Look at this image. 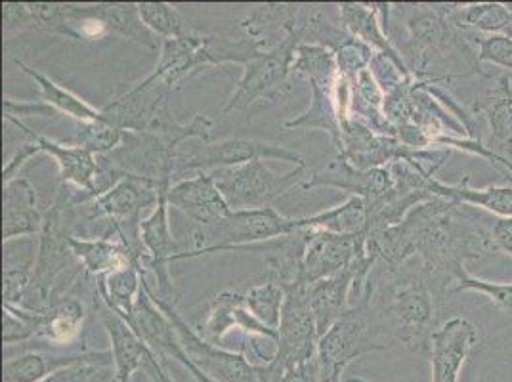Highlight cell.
<instances>
[{
  "instance_id": "1",
  "label": "cell",
  "mask_w": 512,
  "mask_h": 382,
  "mask_svg": "<svg viewBox=\"0 0 512 382\" xmlns=\"http://www.w3.org/2000/svg\"><path fill=\"white\" fill-rule=\"evenodd\" d=\"M490 224L469 205L434 197L386 230L365 234V249L386 268L417 260L440 297L457 289L467 262L495 255Z\"/></svg>"
},
{
  "instance_id": "2",
  "label": "cell",
  "mask_w": 512,
  "mask_h": 382,
  "mask_svg": "<svg viewBox=\"0 0 512 382\" xmlns=\"http://www.w3.org/2000/svg\"><path fill=\"white\" fill-rule=\"evenodd\" d=\"M407 262L400 268L377 264L360 300L367 304L369 316L384 348H404L428 356L430 339L440 327L438 316L444 298L436 293L421 266Z\"/></svg>"
},
{
  "instance_id": "3",
  "label": "cell",
  "mask_w": 512,
  "mask_h": 382,
  "mask_svg": "<svg viewBox=\"0 0 512 382\" xmlns=\"http://www.w3.org/2000/svg\"><path fill=\"white\" fill-rule=\"evenodd\" d=\"M451 4H402L400 14L406 22L409 43L417 54L421 79H434L448 85L453 77L480 75L490 77L478 62L476 46L469 31L455 27L449 20Z\"/></svg>"
},
{
  "instance_id": "4",
  "label": "cell",
  "mask_w": 512,
  "mask_h": 382,
  "mask_svg": "<svg viewBox=\"0 0 512 382\" xmlns=\"http://www.w3.org/2000/svg\"><path fill=\"white\" fill-rule=\"evenodd\" d=\"M169 92L171 90L167 86L146 77L140 85L128 90L127 94L102 107L104 119L123 132L174 136L182 142L195 138L209 144L213 119L205 113H199L188 125L178 123L172 117Z\"/></svg>"
},
{
  "instance_id": "5",
  "label": "cell",
  "mask_w": 512,
  "mask_h": 382,
  "mask_svg": "<svg viewBox=\"0 0 512 382\" xmlns=\"http://www.w3.org/2000/svg\"><path fill=\"white\" fill-rule=\"evenodd\" d=\"M79 218L81 209L77 197L62 184L52 207L44 213L43 228L39 234V251L35 258L31 289L27 295V298L37 297L35 310H43L50 302L56 281L64 274L67 262L75 258L71 251V239L77 235L75 226Z\"/></svg>"
},
{
  "instance_id": "6",
  "label": "cell",
  "mask_w": 512,
  "mask_h": 382,
  "mask_svg": "<svg viewBox=\"0 0 512 382\" xmlns=\"http://www.w3.org/2000/svg\"><path fill=\"white\" fill-rule=\"evenodd\" d=\"M302 230L300 218H287L274 207L255 211H232L213 226H197L192 232V249L174 260L232 251L270 239H283Z\"/></svg>"
},
{
  "instance_id": "7",
  "label": "cell",
  "mask_w": 512,
  "mask_h": 382,
  "mask_svg": "<svg viewBox=\"0 0 512 382\" xmlns=\"http://www.w3.org/2000/svg\"><path fill=\"white\" fill-rule=\"evenodd\" d=\"M381 350L386 348L377 335L367 304L360 300L320 337L316 356L320 382H342V373L352 361Z\"/></svg>"
},
{
  "instance_id": "8",
  "label": "cell",
  "mask_w": 512,
  "mask_h": 382,
  "mask_svg": "<svg viewBox=\"0 0 512 382\" xmlns=\"http://www.w3.org/2000/svg\"><path fill=\"white\" fill-rule=\"evenodd\" d=\"M304 167L278 174L264 161H253L241 167L211 172L220 193L232 211H255L270 207L278 197L302 182Z\"/></svg>"
},
{
  "instance_id": "9",
  "label": "cell",
  "mask_w": 512,
  "mask_h": 382,
  "mask_svg": "<svg viewBox=\"0 0 512 382\" xmlns=\"http://www.w3.org/2000/svg\"><path fill=\"white\" fill-rule=\"evenodd\" d=\"M320 329L308 300V287L297 285L285 291L278 327V352L268 365L270 379L279 373L316 360Z\"/></svg>"
},
{
  "instance_id": "10",
  "label": "cell",
  "mask_w": 512,
  "mask_h": 382,
  "mask_svg": "<svg viewBox=\"0 0 512 382\" xmlns=\"http://www.w3.org/2000/svg\"><path fill=\"white\" fill-rule=\"evenodd\" d=\"M285 161L295 167H304V157L276 142L255 140V138H230L214 144H205L190 153H178L174 159L172 178H180L186 172H207V170L232 169L253 161Z\"/></svg>"
},
{
  "instance_id": "11",
  "label": "cell",
  "mask_w": 512,
  "mask_h": 382,
  "mask_svg": "<svg viewBox=\"0 0 512 382\" xmlns=\"http://www.w3.org/2000/svg\"><path fill=\"white\" fill-rule=\"evenodd\" d=\"M306 29L293 33L283 43L276 44L274 48L258 54L251 62L245 64L243 77L235 86L232 98L222 109V117H228L235 109H247L253 106L256 100L276 98L279 90L287 85L291 77V67L295 50L306 39Z\"/></svg>"
},
{
  "instance_id": "12",
  "label": "cell",
  "mask_w": 512,
  "mask_h": 382,
  "mask_svg": "<svg viewBox=\"0 0 512 382\" xmlns=\"http://www.w3.org/2000/svg\"><path fill=\"white\" fill-rule=\"evenodd\" d=\"M172 180H161L159 184V199L157 205L153 207V213L142 220L140 224V241L146 251V270L150 268L157 283V297L163 302H169L172 306H178L180 293L172 281L171 272H169V262L174 260L180 253V245L174 241L171 232V222H169V199L167 193L171 188Z\"/></svg>"
},
{
  "instance_id": "13",
  "label": "cell",
  "mask_w": 512,
  "mask_h": 382,
  "mask_svg": "<svg viewBox=\"0 0 512 382\" xmlns=\"http://www.w3.org/2000/svg\"><path fill=\"white\" fill-rule=\"evenodd\" d=\"M159 184L146 176L127 172L121 180L111 184L107 190L90 199L85 214L88 220L109 218L113 226L121 228H140L142 211L146 207H155L159 199Z\"/></svg>"
},
{
  "instance_id": "14",
  "label": "cell",
  "mask_w": 512,
  "mask_h": 382,
  "mask_svg": "<svg viewBox=\"0 0 512 382\" xmlns=\"http://www.w3.org/2000/svg\"><path fill=\"white\" fill-rule=\"evenodd\" d=\"M224 44L226 41H220V37L182 35L167 39L163 41L161 58L148 77L172 90L205 65L226 64L228 48Z\"/></svg>"
},
{
  "instance_id": "15",
  "label": "cell",
  "mask_w": 512,
  "mask_h": 382,
  "mask_svg": "<svg viewBox=\"0 0 512 382\" xmlns=\"http://www.w3.org/2000/svg\"><path fill=\"white\" fill-rule=\"evenodd\" d=\"M365 253V234L337 235L308 230L300 264V281L310 287L321 279L337 276Z\"/></svg>"
},
{
  "instance_id": "16",
  "label": "cell",
  "mask_w": 512,
  "mask_h": 382,
  "mask_svg": "<svg viewBox=\"0 0 512 382\" xmlns=\"http://www.w3.org/2000/svg\"><path fill=\"white\" fill-rule=\"evenodd\" d=\"M128 323L134 327V331L142 337V340L150 346L151 352L159 358V360H176L180 361L197 382H213L209 381L201 371L195 369L192 360L188 358L180 337L172 325L171 318L153 302L148 289V281L144 279L142 285V293L136 300L134 312L128 319Z\"/></svg>"
},
{
  "instance_id": "17",
  "label": "cell",
  "mask_w": 512,
  "mask_h": 382,
  "mask_svg": "<svg viewBox=\"0 0 512 382\" xmlns=\"http://www.w3.org/2000/svg\"><path fill=\"white\" fill-rule=\"evenodd\" d=\"M470 106V113L478 119L480 134L488 132V148L512 163V79L511 75H490ZM486 144V142H484Z\"/></svg>"
},
{
  "instance_id": "18",
  "label": "cell",
  "mask_w": 512,
  "mask_h": 382,
  "mask_svg": "<svg viewBox=\"0 0 512 382\" xmlns=\"http://www.w3.org/2000/svg\"><path fill=\"white\" fill-rule=\"evenodd\" d=\"M478 339V329L469 319L455 316L444 321L430 339L428 360L432 382H459L461 369Z\"/></svg>"
},
{
  "instance_id": "19",
  "label": "cell",
  "mask_w": 512,
  "mask_h": 382,
  "mask_svg": "<svg viewBox=\"0 0 512 382\" xmlns=\"http://www.w3.org/2000/svg\"><path fill=\"white\" fill-rule=\"evenodd\" d=\"M304 190L310 188H337L350 193V197H360L367 207L381 201L390 191L394 190L396 182L390 167L383 169L362 170L352 167L344 157L333 159L325 169L312 174L308 182L300 184Z\"/></svg>"
},
{
  "instance_id": "20",
  "label": "cell",
  "mask_w": 512,
  "mask_h": 382,
  "mask_svg": "<svg viewBox=\"0 0 512 382\" xmlns=\"http://www.w3.org/2000/svg\"><path fill=\"white\" fill-rule=\"evenodd\" d=\"M388 12H390V4H384V2L381 4L342 2L339 6V18L346 33L371 46L379 56H383L394 65L404 77H409L413 71L407 67L406 60L386 35Z\"/></svg>"
},
{
  "instance_id": "21",
  "label": "cell",
  "mask_w": 512,
  "mask_h": 382,
  "mask_svg": "<svg viewBox=\"0 0 512 382\" xmlns=\"http://www.w3.org/2000/svg\"><path fill=\"white\" fill-rule=\"evenodd\" d=\"M167 199L171 207L186 214L195 226H213L232 213L211 172L178 180L169 188Z\"/></svg>"
},
{
  "instance_id": "22",
  "label": "cell",
  "mask_w": 512,
  "mask_h": 382,
  "mask_svg": "<svg viewBox=\"0 0 512 382\" xmlns=\"http://www.w3.org/2000/svg\"><path fill=\"white\" fill-rule=\"evenodd\" d=\"M6 121L14 123L16 127L23 130L31 142H35L39 149L50 155L58 167H60V180L65 186H75L79 191H85L90 199H94L98 195V186H96V178L100 174V167L94 161V155L86 149L79 148L75 144H60L54 142L50 138H44L41 134H37L33 128L23 125L18 117H6Z\"/></svg>"
},
{
  "instance_id": "23",
  "label": "cell",
  "mask_w": 512,
  "mask_h": 382,
  "mask_svg": "<svg viewBox=\"0 0 512 382\" xmlns=\"http://www.w3.org/2000/svg\"><path fill=\"white\" fill-rule=\"evenodd\" d=\"M100 316L111 340V354L117 382H132L136 371H146L155 356L134 327L100 298Z\"/></svg>"
},
{
  "instance_id": "24",
  "label": "cell",
  "mask_w": 512,
  "mask_h": 382,
  "mask_svg": "<svg viewBox=\"0 0 512 382\" xmlns=\"http://www.w3.org/2000/svg\"><path fill=\"white\" fill-rule=\"evenodd\" d=\"M43 216L37 209L35 188L16 178L2 188V241L10 243L12 239L41 234Z\"/></svg>"
},
{
  "instance_id": "25",
  "label": "cell",
  "mask_w": 512,
  "mask_h": 382,
  "mask_svg": "<svg viewBox=\"0 0 512 382\" xmlns=\"http://www.w3.org/2000/svg\"><path fill=\"white\" fill-rule=\"evenodd\" d=\"M71 251L90 276H109L111 272H117L136 260L144 262V266H146V253L134 251L119 237L117 239H111V237L88 239V237L75 235L71 239Z\"/></svg>"
},
{
  "instance_id": "26",
  "label": "cell",
  "mask_w": 512,
  "mask_h": 382,
  "mask_svg": "<svg viewBox=\"0 0 512 382\" xmlns=\"http://www.w3.org/2000/svg\"><path fill=\"white\" fill-rule=\"evenodd\" d=\"M430 193L434 197H442L459 205L480 207L484 211L499 216L512 218V186H488V188H472L470 176L465 174L457 184H444L438 178L430 180Z\"/></svg>"
},
{
  "instance_id": "27",
  "label": "cell",
  "mask_w": 512,
  "mask_h": 382,
  "mask_svg": "<svg viewBox=\"0 0 512 382\" xmlns=\"http://www.w3.org/2000/svg\"><path fill=\"white\" fill-rule=\"evenodd\" d=\"M92 352L81 354H50L43 348L23 350L20 354L4 356L2 382H41L52 373L85 361Z\"/></svg>"
},
{
  "instance_id": "28",
  "label": "cell",
  "mask_w": 512,
  "mask_h": 382,
  "mask_svg": "<svg viewBox=\"0 0 512 382\" xmlns=\"http://www.w3.org/2000/svg\"><path fill=\"white\" fill-rule=\"evenodd\" d=\"M41 312L37 340L52 346H69L81 337L85 323V306L77 298L50 300Z\"/></svg>"
},
{
  "instance_id": "29",
  "label": "cell",
  "mask_w": 512,
  "mask_h": 382,
  "mask_svg": "<svg viewBox=\"0 0 512 382\" xmlns=\"http://www.w3.org/2000/svg\"><path fill=\"white\" fill-rule=\"evenodd\" d=\"M335 79L333 81H325V83H310V88H312V104L297 119L287 121L283 127L289 128V130H297V128H306V130L318 128V130H323V132H327L331 136L337 151H341L342 121L337 104H335V94H333Z\"/></svg>"
},
{
  "instance_id": "30",
  "label": "cell",
  "mask_w": 512,
  "mask_h": 382,
  "mask_svg": "<svg viewBox=\"0 0 512 382\" xmlns=\"http://www.w3.org/2000/svg\"><path fill=\"white\" fill-rule=\"evenodd\" d=\"M144 279L146 266L144 262L136 260L117 272H111L109 276L98 277V295L107 306H111L128 321L134 312L136 300L142 293Z\"/></svg>"
},
{
  "instance_id": "31",
  "label": "cell",
  "mask_w": 512,
  "mask_h": 382,
  "mask_svg": "<svg viewBox=\"0 0 512 382\" xmlns=\"http://www.w3.org/2000/svg\"><path fill=\"white\" fill-rule=\"evenodd\" d=\"M300 224L302 230H320L337 235H363L367 234L369 211L363 199L350 197L335 209L312 216H302Z\"/></svg>"
},
{
  "instance_id": "32",
  "label": "cell",
  "mask_w": 512,
  "mask_h": 382,
  "mask_svg": "<svg viewBox=\"0 0 512 382\" xmlns=\"http://www.w3.org/2000/svg\"><path fill=\"white\" fill-rule=\"evenodd\" d=\"M16 65L35 81V85H39L41 98H43L41 102L54 107L58 113H65V115L73 117L81 125L104 119L102 109H96V107L86 104L85 100H81L77 94H73L71 90H67L64 86L56 85L50 77H46L41 71H35L33 67L23 64L20 60H16Z\"/></svg>"
},
{
  "instance_id": "33",
  "label": "cell",
  "mask_w": 512,
  "mask_h": 382,
  "mask_svg": "<svg viewBox=\"0 0 512 382\" xmlns=\"http://www.w3.org/2000/svg\"><path fill=\"white\" fill-rule=\"evenodd\" d=\"M509 16L511 8L503 2L451 4L449 8V20L455 27L482 35H501Z\"/></svg>"
},
{
  "instance_id": "34",
  "label": "cell",
  "mask_w": 512,
  "mask_h": 382,
  "mask_svg": "<svg viewBox=\"0 0 512 382\" xmlns=\"http://www.w3.org/2000/svg\"><path fill=\"white\" fill-rule=\"evenodd\" d=\"M243 306L255 316L260 323L278 331L281 310L285 302V291L274 277L258 281L241 293Z\"/></svg>"
},
{
  "instance_id": "35",
  "label": "cell",
  "mask_w": 512,
  "mask_h": 382,
  "mask_svg": "<svg viewBox=\"0 0 512 382\" xmlns=\"http://www.w3.org/2000/svg\"><path fill=\"white\" fill-rule=\"evenodd\" d=\"M339 73L335 50L325 44L300 43L295 50L291 75L304 77L308 83L333 81Z\"/></svg>"
},
{
  "instance_id": "36",
  "label": "cell",
  "mask_w": 512,
  "mask_h": 382,
  "mask_svg": "<svg viewBox=\"0 0 512 382\" xmlns=\"http://www.w3.org/2000/svg\"><path fill=\"white\" fill-rule=\"evenodd\" d=\"M106 12L111 33H117L128 41H134L142 46H155L153 33L140 18L138 4H106Z\"/></svg>"
},
{
  "instance_id": "37",
  "label": "cell",
  "mask_w": 512,
  "mask_h": 382,
  "mask_svg": "<svg viewBox=\"0 0 512 382\" xmlns=\"http://www.w3.org/2000/svg\"><path fill=\"white\" fill-rule=\"evenodd\" d=\"M125 136L127 132L102 119L81 125L79 134L73 138L71 144L90 151L92 155H106L121 148V144H125Z\"/></svg>"
},
{
  "instance_id": "38",
  "label": "cell",
  "mask_w": 512,
  "mask_h": 382,
  "mask_svg": "<svg viewBox=\"0 0 512 382\" xmlns=\"http://www.w3.org/2000/svg\"><path fill=\"white\" fill-rule=\"evenodd\" d=\"M138 12L144 25L150 29L153 35L167 39L182 37V14L167 2H138Z\"/></svg>"
},
{
  "instance_id": "39",
  "label": "cell",
  "mask_w": 512,
  "mask_h": 382,
  "mask_svg": "<svg viewBox=\"0 0 512 382\" xmlns=\"http://www.w3.org/2000/svg\"><path fill=\"white\" fill-rule=\"evenodd\" d=\"M335 56H337L339 73L346 79H350L352 83H356V77L362 73L363 69L371 67L377 52L371 46L362 43L360 39L346 35L337 46Z\"/></svg>"
},
{
  "instance_id": "40",
  "label": "cell",
  "mask_w": 512,
  "mask_h": 382,
  "mask_svg": "<svg viewBox=\"0 0 512 382\" xmlns=\"http://www.w3.org/2000/svg\"><path fill=\"white\" fill-rule=\"evenodd\" d=\"M35 260L25 264L6 262L2 270V306H23L25 298L29 295L31 281H33Z\"/></svg>"
},
{
  "instance_id": "41",
  "label": "cell",
  "mask_w": 512,
  "mask_h": 382,
  "mask_svg": "<svg viewBox=\"0 0 512 382\" xmlns=\"http://www.w3.org/2000/svg\"><path fill=\"white\" fill-rule=\"evenodd\" d=\"M470 39L476 46L478 62L491 64L512 71V39L507 35H482L470 33Z\"/></svg>"
},
{
  "instance_id": "42",
  "label": "cell",
  "mask_w": 512,
  "mask_h": 382,
  "mask_svg": "<svg viewBox=\"0 0 512 382\" xmlns=\"http://www.w3.org/2000/svg\"><path fill=\"white\" fill-rule=\"evenodd\" d=\"M457 293L459 291H472L480 293L490 300L493 306L499 310H505L512 314V281L511 283H501V281H488L480 277L472 276L469 270L463 272L457 283Z\"/></svg>"
},
{
  "instance_id": "43",
  "label": "cell",
  "mask_w": 512,
  "mask_h": 382,
  "mask_svg": "<svg viewBox=\"0 0 512 382\" xmlns=\"http://www.w3.org/2000/svg\"><path fill=\"white\" fill-rule=\"evenodd\" d=\"M111 363H113L111 350L109 352H92L85 361L64 367L41 382H90L98 375V371L106 369Z\"/></svg>"
},
{
  "instance_id": "44",
  "label": "cell",
  "mask_w": 512,
  "mask_h": 382,
  "mask_svg": "<svg viewBox=\"0 0 512 382\" xmlns=\"http://www.w3.org/2000/svg\"><path fill=\"white\" fill-rule=\"evenodd\" d=\"M25 29H39V23L35 20L29 2H2V31L4 37H10L18 31Z\"/></svg>"
},
{
  "instance_id": "45",
  "label": "cell",
  "mask_w": 512,
  "mask_h": 382,
  "mask_svg": "<svg viewBox=\"0 0 512 382\" xmlns=\"http://www.w3.org/2000/svg\"><path fill=\"white\" fill-rule=\"evenodd\" d=\"M37 153H41L39 146L35 142H29V144H22L20 149L6 161V165L2 167V186L4 184H10L12 180L18 178V170L22 169L23 165L35 157Z\"/></svg>"
},
{
  "instance_id": "46",
  "label": "cell",
  "mask_w": 512,
  "mask_h": 382,
  "mask_svg": "<svg viewBox=\"0 0 512 382\" xmlns=\"http://www.w3.org/2000/svg\"><path fill=\"white\" fill-rule=\"evenodd\" d=\"M495 253L512 256V218H497L490 226Z\"/></svg>"
},
{
  "instance_id": "47",
  "label": "cell",
  "mask_w": 512,
  "mask_h": 382,
  "mask_svg": "<svg viewBox=\"0 0 512 382\" xmlns=\"http://www.w3.org/2000/svg\"><path fill=\"white\" fill-rule=\"evenodd\" d=\"M272 382H320L318 363H316V360H312L310 363L293 367L289 371H283V373L276 375Z\"/></svg>"
},
{
  "instance_id": "48",
  "label": "cell",
  "mask_w": 512,
  "mask_h": 382,
  "mask_svg": "<svg viewBox=\"0 0 512 382\" xmlns=\"http://www.w3.org/2000/svg\"><path fill=\"white\" fill-rule=\"evenodd\" d=\"M146 375L150 377L151 382H174L171 377H169L167 369L163 367V361L159 360L157 356H153L150 363H148V367H146Z\"/></svg>"
},
{
  "instance_id": "49",
  "label": "cell",
  "mask_w": 512,
  "mask_h": 382,
  "mask_svg": "<svg viewBox=\"0 0 512 382\" xmlns=\"http://www.w3.org/2000/svg\"><path fill=\"white\" fill-rule=\"evenodd\" d=\"M507 6L511 8V16H509V22L505 25V29H503V33H501V35H507V37H511L512 39V2H509Z\"/></svg>"
}]
</instances>
